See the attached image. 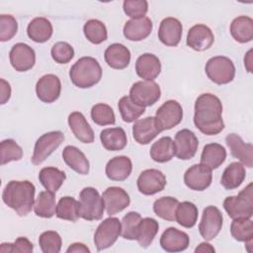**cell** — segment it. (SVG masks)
Masks as SVG:
<instances>
[{
  "label": "cell",
  "mask_w": 253,
  "mask_h": 253,
  "mask_svg": "<svg viewBox=\"0 0 253 253\" xmlns=\"http://www.w3.org/2000/svg\"><path fill=\"white\" fill-rule=\"evenodd\" d=\"M179 201L173 197H161L153 204L154 213L167 221L175 220V211Z\"/></svg>",
  "instance_id": "cell-41"
},
{
  "label": "cell",
  "mask_w": 253,
  "mask_h": 253,
  "mask_svg": "<svg viewBox=\"0 0 253 253\" xmlns=\"http://www.w3.org/2000/svg\"><path fill=\"white\" fill-rule=\"evenodd\" d=\"M100 140L104 148L110 151H119L126 147L127 138L122 127H109L100 132Z\"/></svg>",
  "instance_id": "cell-29"
},
{
  "label": "cell",
  "mask_w": 253,
  "mask_h": 253,
  "mask_svg": "<svg viewBox=\"0 0 253 253\" xmlns=\"http://www.w3.org/2000/svg\"><path fill=\"white\" fill-rule=\"evenodd\" d=\"M205 71L209 79L217 85L231 82L235 76V66L233 61L223 55L210 58L205 66Z\"/></svg>",
  "instance_id": "cell-6"
},
{
  "label": "cell",
  "mask_w": 253,
  "mask_h": 253,
  "mask_svg": "<svg viewBox=\"0 0 253 253\" xmlns=\"http://www.w3.org/2000/svg\"><path fill=\"white\" fill-rule=\"evenodd\" d=\"M69 77L76 87L81 89L90 88L101 80L102 67L94 57L83 56L71 66Z\"/></svg>",
  "instance_id": "cell-3"
},
{
  "label": "cell",
  "mask_w": 253,
  "mask_h": 253,
  "mask_svg": "<svg viewBox=\"0 0 253 253\" xmlns=\"http://www.w3.org/2000/svg\"><path fill=\"white\" fill-rule=\"evenodd\" d=\"M34 250L33 243L27 237H18L13 243H2L0 245V252H19V253H31Z\"/></svg>",
  "instance_id": "cell-51"
},
{
  "label": "cell",
  "mask_w": 253,
  "mask_h": 253,
  "mask_svg": "<svg viewBox=\"0 0 253 253\" xmlns=\"http://www.w3.org/2000/svg\"><path fill=\"white\" fill-rule=\"evenodd\" d=\"M68 125L75 137L83 143H92L95 139L94 131L84 115L80 112H72L68 116Z\"/></svg>",
  "instance_id": "cell-25"
},
{
  "label": "cell",
  "mask_w": 253,
  "mask_h": 253,
  "mask_svg": "<svg viewBox=\"0 0 253 253\" xmlns=\"http://www.w3.org/2000/svg\"><path fill=\"white\" fill-rule=\"evenodd\" d=\"M150 157L158 163L170 161L175 155L174 141L170 136H163L155 141L150 147Z\"/></svg>",
  "instance_id": "cell-37"
},
{
  "label": "cell",
  "mask_w": 253,
  "mask_h": 253,
  "mask_svg": "<svg viewBox=\"0 0 253 253\" xmlns=\"http://www.w3.org/2000/svg\"><path fill=\"white\" fill-rule=\"evenodd\" d=\"M124 12L131 19L144 17L148 10V3L145 0H126L123 4Z\"/></svg>",
  "instance_id": "cell-50"
},
{
  "label": "cell",
  "mask_w": 253,
  "mask_h": 253,
  "mask_svg": "<svg viewBox=\"0 0 253 253\" xmlns=\"http://www.w3.org/2000/svg\"><path fill=\"white\" fill-rule=\"evenodd\" d=\"M198 146V137L192 130L184 128L176 133L174 140V152L177 158L181 160H189L193 158L197 153Z\"/></svg>",
  "instance_id": "cell-13"
},
{
  "label": "cell",
  "mask_w": 253,
  "mask_h": 253,
  "mask_svg": "<svg viewBox=\"0 0 253 253\" xmlns=\"http://www.w3.org/2000/svg\"><path fill=\"white\" fill-rule=\"evenodd\" d=\"M64 134L59 130H53L41 135L35 143L31 161L35 165L42 164L64 140Z\"/></svg>",
  "instance_id": "cell-7"
},
{
  "label": "cell",
  "mask_w": 253,
  "mask_h": 253,
  "mask_svg": "<svg viewBox=\"0 0 253 253\" xmlns=\"http://www.w3.org/2000/svg\"><path fill=\"white\" fill-rule=\"evenodd\" d=\"M12 67L19 72L32 69L36 63L35 50L27 43L18 42L14 44L9 53Z\"/></svg>",
  "instance_id": "cell-14"
},
{
  "label": "cell",
  "mask_w": 253,
  "mask_h": 253,
  "mask_svg": "<svg viewBox=\"0 0 253 253\" xmlns=\"http://www.w3.org/2000/svg\"><path fill=\"white\" fill-rule=\"evenodd\" d=\"M118 108L123 121L126 123H132L136 121L145 112V108L132 102L129 96L122 97L119 101Z\"/></svg>",
  "instance_id": "cell-43"
},
{
  "label": "cell",
  "mask_w": 253,
  "mask_h": 253,
  "mask_svg": "<svg viewBox=\"0 0 253 253\" xmlns=\"http://www.w3.org/2000/svg\"><path fill=\"white\" fill-rule=\"evenodd\" d=\"M230 34L232 38L240 42H249L253 39V20L248 16H239L230 24Z\"/></svg>",
  "instance_id": "cell-31"
},
{
  "label": "cell",
  "mask_w": 253,
  "mask_h": 253,
  "mask_svg": "<svg viewBox=\"0 0 253 253\" xmlns=\"http://www.w3.org/2000/svg\"><path fill=\"white\" fill-rule=\"evenodd\" d=\"M225 142L233 157L239 159L243 165L249 168L253 166V146L251 143L244 142L236 133L227 134Z\"/></svg>",
  "instance_id": "cell-22"
},
{
  "label": "cell",
  "mask_w": 253,
  "mask_h": 253,
  "mask_svg": "<svg viewBox=\"0 0 253 253\" xmlns=\"http://www.w3.org/2000/svg\"><path fill=\"white\" fill-rule=\"evenodd\" d=\"M160 132L161 129L156 123L155 117L137 120L132 126V136L139 144L145 145L150 143Z\"/></svg>",
  "instance_id": "cell-19"
},
{
  "label": "cell",
  "mask_w": 253,
  "mask_h": 253,
  "mask_svg": "<svg viewBox=\"0 0 253 253\" xmlns=\"http://www.w3.org/2000/svg\"><path fill=\"white\" fill-rule=\"evenodd\" d=\"M55 214L60 219L74 222L80 217V204L72 197H62L56 205Z\"/></svg>",
  "instance_id": "cell-39"
},
{
  "label": "cell",
  "mask_w": 253,
  "mask_h": 253,
  "mask_svg": "<svg viewBox=\"0 0 253 253\" xmlns=\"http://www.w3.org/2000/svg\"><path fill=\"white\" fill-rule=\"evenodd\" d=\"M226 158V150L219 143H208L204 146L201 163L208 166L210 169L218 168Z\"/></svg>",
  "instance_id": "cell-33"
},
{
  "label": "cell",
  "mask_w": 253,
  "mask_h": 253,
  "mask_svg": "<svg viewBox=\"0 0 253 253\" xmlns=\"http://www.w3.org/2000/svg\"><path fill=\"white\" fill-rule=\"evenodd\" d=\"M50 54L55 62L59 64H65L73 58L74 49L68 42H58L52 45Z\"/></svg>",
  "instance_id": "cell-48"
},
{
  "label": "cell",
  "mask_w": 253,
  "mask_h": 253,
  "mask_svg": "<svg viewBox=\"0 0 253 253\" xmlns=\"http://www.w3.org/2000/svg\"><path fill=\"white\" fill-rule=\"evenodd\" d=\"M213 42V33L204 24L193 26L187 35V45L196 51H204L210 48Z\"/></svg>",
  "instance_id": "cell-18"
},
{
  "label": "cell",
  "mask_w": 253,
  "mask_h": 253,
  "mask_svg": "<svg viewBox=\"0 0 253 253\" xmlns=\"http://www.w3.org/2000/svg\"><path fill=\"white\" fill-rule=\"evenodd\" d=\"M0 82H1V87H0V103L2 105H4L10 99V97H11V86L4 79H1Z\"/></svg>",
  "instance_id": "cell-52"
},
{
  "label": "cell",
  "mask_w": 253,
  "mask_h": 253,
  "mask_svg": "<svg viewBox=\"0 0 253 253\" xmlns=\"http://www.w3.org/2000/svg\"><path fill=\"white\" fill-rule=\"evenodd\" d=\"M107 213L111 216L121 212L130 204L128 194L121 187H109L102 195Z\"/></svg>",
  "instance_id": "cell-16"
},
{
  "label": "cell",
  "mask_w": 253,
  "mask_h": 253,
  "mask_svg": "<svg viewBox=\"0 0 253 253\" xmlns=\"http://www.w3.org/2000/svg\"><path fill=\"white\" fill-rule=\"evenodd\" d=\"M159 229L158 221L152 217H144L141 218L137 230L135 240L138 245L142 248H147L153 241Z\"/></svg>",
  "instance_id": "cell-34"
},
{
  "label": "cell",
  "mask_w": 253,
  "mask_h": 253,
  "mask_svg": "<svg viewBox=\"0 0 253 253\" xmlns=\"http://www.w3.org/2000/svg\"><path fill=\"white\" fill-rule=\"evenodd\" d=\"M232 237L240 242H245L247 250L250 251L253 237V222L251 218H234L230 224Z\"/></svg>",
  "instance_id": "cell-36"
},
{
  "label": "cell",
  "mask_w": 253,
  "mask_h": 253,
  "mask_svg": "<svg viewBox=\"0 0 253 253\" xmlns=\"http://www.w3.org/2000/svg\"><path fill=\"white\" fill-rule=\"evenodd\" d=\"M194 124L207 135H215L224 128L222 104L218 97L211 93L201 94L195 102Z\"/></svg>",
  "instance_id": "cell-1"
},
{
  "label": "cell",
  "mask_w": 253,
  "mask_h": 253,
  "mask_svg": "<svg viewBox=\"0 0 253 253\" xmlns=\"http://www.w3.org/2000/svg\"><path fill=\"white\" fill-rule=\"evenodd\" d=\"M62 158L66 165L80 175H87L90 164L85 154L76 146L67 145L62 151Z\"/></svg>",
  "instance_id": "cell-28"
},
{
  "label": "cell",
  "mask_w": 253,
  "mask_h": 253,
  "mask_svg": "<svg viewBox=\"0 0 253 253\" xmlns=\"http://www.w3.org/2000/svg\"><path fill=\"white\" fill-rule=\"evenodd\" d=\"M166 183L165 175L158 169L143 170L136 181L138 191L146 196L161 192L164 190Z\"/></svg>",
  "instance_id": "cell-12"
},
{
  "label": "cell",
  "mask_w": 253,
  "mask_h": 253,
  "mask_svg": "<svg viewBox=\"0 0 253 253\" xmlns=\"http://www.w3.org/2000/svg\"><path fill=\"white\" fill-rule=\"evenodd\" d=\"M183 27L181 22L173 17L161 21L158 29L159 41L167 46H176L181 41Z\"/></svg>",
  "instance_id": "cell-20"
},
{
  "label": "cell",
  "mask_w": 253,
  "mask_h": 253,
  "mask_svg": "<svg viewBox=\"0 0 253 253\" xmlns=\"http://www.w3.org/2000/svg\"><path fill=\"white\" fill-rule=\"evenodd\" d=\"M223 216L221 211L213 206H209L204 209L202 220L199 224L201 236L206 241L212 240L221 230Z\"/></svg>",
  "instance_id": "cell-11"
},
{
  "label": "cell",
  "mask_w": 253,
  "mask_h": 253,
  "mask_svg": "<svg viewBox=\"0 0 253 253\" xmlns=\"http://www.w3.org/2000/svg\"><path fill=\"white\" fill-rule=\"evenodd\" d=\"M39 244L43 253H58L61 249L62 240L56 231L47 230L40 235Z\"/></svg>",
  "instance_id": "cell-46"
},
{
  "label": "cell",
  "mask_w": 253,
  "mask_h": 253,
  "mask_svg": "<svg viewBox=\"0 0 253 253\" xmlns=\"http://www.w3.org/2000/svg\"><path fill=\"white\" fill-rule=\"evenodd\" d=\"M132 170L131 160L125 155L115 156L106 165V175L112 181H124L130 175Z\"/></svg>",
  "instance_id": "cell-26"
},
{
  "label": "cell",
  "mask_w": 253,
  "mask_h": 253,
  "mask_svg": "<svg viewBox=\"0 0 253 253\" xmlns=\"http://www.w3.org/2000/svg\"><path fill=\"white\" fill-rule=\"evenodd\" d=\"M60 92V79L54 74H45L42 76L36 84L37 96L43 103H53L59 98Z\"/></svg>",
  "instance_id": "cell-17"
},
{
  "label": "cell",
  "mask_w": 253,
  "mask_h": 253,
  "mask_svg": "<svg viewBox=\"0 0 253 253\" xmlns=\"http://www.w3.org/2000/svg\"><path fill=\"white\" fill-rule=\"evenodd\" d=\"M189 244V235L176 227H168L160 237V246L166 252L184 251L188 248Z\"/></svg>",
  "instance_id": "cell-21"
},
{
  "label": "cell",
  "mask_w": 253,
  "mask_h": 253,
  "mask_svg": "<svg viewBox=\"0 0 253 253\" xmlns=\"http://www.w3.org/2000/svg\"><path fill=\"white\" fill-rule=\"evenodd\" d=\"M122 232V223L117 217L110 216L104 219L94 233V243L98 251L114 245Z\"/></svg>",
  "instance_id": "cell-8"
},
{
  "label": "cell",
  "mask_w": 253,
  "mask_h": 253,
  "mask_svg": "<svg viewBox=\"0 0 253 253\" xmlns=\"http://www.w3.org/2000/svg\"><path fill=\"white\" fill-rule=\"evenodd\" d=\"M83 32L86 39L94 44H100L108 38V32L105 24L97 19L87 21L84 24Z\"/></svg>",
  "instance_id": "cell-42"
},
{
  "label": "cell",
  "mask_w": 253,
  "mask_h": 253,
  "mask_svg": "<svg viewBox=\"0 0 253 253\" xmlns=\"http://www.w3.org/2000/svg\"><path fill=\"white\" fill-rule=\"evenodd\" d=\"M67 253H89L90 252V249L83 243H80V242H75V243H72L66 250Z\"/></svg>",
  "instance_id": "cell-53"
},
{
  "label": "cell",
  "mask_w": 253,
  "mask_h": 253,
  "mask_svg": "<svg viewBox=\"0 0 253 253\" xmlns=\"http://www.w3.org/2000/svg\"><path fill=\"white\" fill-rule=\"evenodd\" d=\"M141 215L136 211L127 212L122 219V236L127 240H135L136 230Z\"/></svg>",
  "instance_id": "cell-47"
},
{
  "label": "cell",
  "mask_w": 253,
  "mask_h": 253,
  "mask_svg": "<svg viewBox=\"0 0 253 253\" xmlns=\"http://www.w3.org/2000/svg\"><path fill=\"white\" fill-rule=\"evenodd\" d=\"M153 24L148 17H140L130 19L126 22L124 26V36L126 40L132 42H139L146 39L152 31Z\"/></svg>",
  "instance_id": "cell-23"
},
{
  "label": "cell",
  "mask_w": 253,
  "mask_h": 253,
  "mask_svg": "<svg viewBox=\"0 0 253 253\" xmlns=\"http://www.w3.org/2000/svg\"><path fill=\"white\" fill-rule=\"evenodd\" d=\"M1 165H5L11 161H18L23 157L22 147L11 138H7L0 143Z\"/></svg>",
  "instance_id": "cell-45"
},
{
  "label": "cell",
  "mask_w": 253,
  "mask_h": 253,
  "mask_svg": "<svg viewBox=\"0 0 253 253\" xmlns=\"http://www.w3.org/2000/svg\"><path fill=\"white\" fill-rule=\"evenodd\" d=\"M182 119V106L175 100H168L163 103L155 114V120L161 131L173 128L181 123Z\"/></svg>",
  "instance_id": "cell-10"
},
{
  "label": "cell",
  "mask_w": 253,
  "mask_h": 253,
  "mask_svg": "<svg viewBox=\"0 0 253 253\" xmlns=\"http://www.w3.org/2000/svg\"><path fill=\"white\" fill-rule=\"evenodd\" d=\"M52 25L46 18L37 17L33 19L27 28L28 37L35 42H45L52 36Z\"/></svg>",
  "instance_id": "cell-30"
},
{
  "label": "cell",
  "mask_w": 253,
  "mask_h": 253,
  "mask_svg": "<svg viewBox=\"0 0 253 253\" xmlns=\"http://www.w3.org/2000/svg\"><path fill=\"white\" fill-rule=\"evenodd\" d=\"M215 251V249L208 242H202L196 249H195V252L198 253V252H202V253H205V252H210V253H213Z\"/></svg>",
  "instance_id": "cell-54"
},
{
  "label": "cell",
  "mask_w": 253,
  "mask_h": 253,
  "mask_svg": "<svg viewBox=\"0 0 253 253\" xmlns=\"http://www.w3.org/2000/svg\"><path fill=\"white\" fill-rule=\"evenodd\" d=\"M91 119L98 126L115 125L116 123V117L113 109L104 103H99L92 107Z\"/></svg>",
  "instance_id": "cell-44"
},
{
  "label": "cell",
  "mask_w": 253,
  "mask_h": 253,
  "mask_svg": "<svg viewBox=\"0 0 253 253\" xmlns=\"http://www.w3.org/2000/svg\"><path fill=\"white\" fill-rule=\"evenodd\" d=\"M251 53H252V50L250 49V50L246 53V55H245V57H244V65L246 66V69H247L248 72H251V64H252Z\"/></svg>",
  "instance_id": "cell-55"
},
{
  "label": "cell",
  "mask_w": 253,
  "mask_h": 253,
  "mask_svg": "<svg viewBox=\"0 0 253 253\" xmlns=\"http://www.w3.org/2000/svg\"><path fill=\"white\" fill-rule=\"evenodd\" d=\"M107 64L114 69H124L130 62V51L123 43L110 44L104 53Z\"/></svg>",
  "instance_id": "cell-27"
},
{
  "label": "cell",
  "mask_w": 253,
  "mask_h": 253,
  "mask_svg": "<svg viewBox=\"0 0 253 253\" xmlns=\"http://www.w3.org/2000/svg\"><path fill=\"white\" fill-rule=\"evenodd\" d=\"M80 217L85 220H99L103 217L105 204L99 192L93 187L84 188L79 195Z\"/></svg>",
  "instance_id": "cell-5"
},
{
  "label": "cell",
  "mask_w": 253,
  "mask_h": 253,
  "mask_svg": "<svg viewBox=\"0 0 253 253\" xmlns=\"http://www.w3.org/2000/svg\"><path fill=\"white\" fill-rule=\"evenodd\" d=\"M211 169L204 164H194L184 174L186 186L193 191H204L211 184Z\"/></svg>",
  "instance_id": "cell-15"
},
{
  "label": "cell",
  "mask_w": 253,
  "mask_h": 253,
  "mask_svg": "<svg viewBox=\"0 0 253 253\" xmlns=\"http://www.w3.org/2000/svg\"><path fill=\"white\" fill-rule=\"evenodd\" d=\"M161 96L159 85L154 81H137L129 90V98L143 108L154 105Z\"/></svg>",
  "instance_id": "cell-9"
},
{
  "label": "cell",
  "mask_w": 253,
  "mask_h": 253,
  "mask_svg": "<svg viewBox=\"0 0 253 253\" xmlns=\"http://www.w3.org/2000/svg\"><path fill=\"white\" fill-rule=\"evenodd\" d=\"M252 190V183H249L237 196L224 199L223 208L230 218H251L253 214Z\"/></svg>",
  "instance_id": "cell-4"
},
{
  "label": "cell",
  "mask_w": 253,
  "mask_h": 253,
  "mask_svg": "<svg viewBox=\"0 0 253 253\" xmlns=\"http://www.w3.org/2000/svg\"><path fill=\"white\" fill-rule=\"evenodd\" d=\"M54 193L49 191L40 192L34 205V211L36 215L43 218H50L56 212V204Z\"/></svg>",
  "instance_id": "cell-38"
},
{
  "label": "cell",
  "mask_w": 253,
  "mask_h": 253,
  "mask_svg": "<svg viewBox=\"0 0 253 253\" xmlns=\"http://www.w3.org/2000/svg\"><path fill=\"white\" fill-rule=\"evenodd\" d=\"M36 188L30 181H10L2 193V200L20 216H26L35 205Z\"/></svg>",
  "instance_id": "cell-2"
},
{
  "label": "cell",
  "mask_w": 253,
  "mask_h": 253,
  "mask_svg": "<svg viewBox=\"0 0 253 253\" xmlns=\"http://www.w3.org/2000/svg\"><path fill=\"white\" fill-rule=\"evenodd\" d=\"M18 31V23L12 15L2 14L0 16V41H10Z\"/></svg>",
  "instance_id": "cell-49"
},
{
  "label": "cell",
  "mask_w": 253,
  "mask_h": 253,
  "mask_svg": "<svg viewBox=\"0 0 253 253\" xmlns=\"http://www.w3.org/2000/svg\"><path fill=\"white\" fill-rule=\"evenodd\" d=\"M246 177L245 167L240 162L230 163L223 171L220 184L226 190H234L238 188Z\"/></svg>",
  "instance_id": "cell-32"
},
{
  "label": "cell",
  "mask_w": 253,
  "mask_h": 253,
  "mask_svg": "<svg viewBox=\"0 0 253 253\" xmlns=\"http://www.w3.org/2000/svg\"><path fill=\"white\" fill-rule=\"evenodd\" d=\"M65 179V173L56 167H43L39 173L41 184L51 193H56Z\"/></svg>",
  "instance_id": "cell-35"
},
{
  "label": "cell",
  "mask_w": 253,
  "mask_h": 253,
  "mask_svg": "<svg viewBox=\"0 0 253 253\" xmlns=\"http://www.w3.org/2000/svg\"><path fill=\"white\" fill-rule=\"evenodd\" d=\"M175 220L185 228H192L198 220V208L192 202L179 203L175 211Z\"/></svg>",
  "instance_id": "cell-40"
},
{
  "label": "cell",
  "mask_w": 253,
  "mask_h": 253,
  "mask_svg": "<svg viewBox=\"0 0 253 253\" xmlns=\"http://www.w3.org/2000/svg\"><path fill=\"white\" fill-rule=\"evenodd\" d=\"M161 71L160 59L153 53H143L135 61L136 74L146 80L153 81Z\"/></svg>",
  "instance_id": "cell-24"
}]
</instances>
